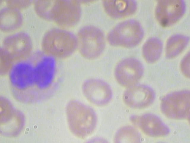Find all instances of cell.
I'll return each instance as SVG.
<instances>
[{"label":"cell","mask_w":190,"mask_h":143,"mask_svg":"<svg viewBox=\"0 0 190 143\" xmlns=\"http://www.w3.org/2000/svg\"><path fill=\"white\" fill-rule=\"evenodd\" d=\"M52 57H44L34 65L37 90L46 88L53 79L54 68V62Z\"/></svg>","instance_id":"cell-14"},{"label":"cell","mask_w":190,"mask_h":143,"mask_svg":"<svg viewBox=\"0 0 190 143\" xmlns=\"http://www.w3.org/2000/svg\"><path fill=\"white\" fill-rule=\"evenodd\" d=\"M180 69L183 74L190 77V54L188 53L183 58L180 63Z\"/></svg>","instance_id":"cell-22"},{"label":"cell","mask_w":190,"mask_h":143,"mask_svg":"<svg viewBox=\"0 0 190 143\" xmlns=\"http://www.w3.org/2000/svg\"><path fill=\"white\" fill-rule=\"evenodd\" d=\"M82 89L86 99L96 106H102L108 104L112 97V91L110 86L100 79L86 80L83 84Z\"/></svg>","instance_id":"cell-10"},{"label":"cell","mask_w":190,"mask_h":143,"mask_svg":"<svg viewBox=\"0 0 190 143\" xmlns=\"http://www.w3.org/2000/svg\"><path fill=\"white\" fill-rule=\"evenodd\" d=\"M32 2L28 0H7L5 3L6 5L21 11L29 7Z\"/></svg>","instance_id":"cell-21"},{"label":"cell","mask_w":190,"mask_h":143,"mask_svg":"<svg viewBox=\"0 0 190 143\" xmlns=\"http://www.w3.org/2000/svg\"><path fill=\"white\" fill-rule=\"evenodd\" d=\"M143 35V29L140 23L130 19L114 27L108 33L107 40L113 46L132 48L140 43Z\"/></svg>","instance_id":"cell-3"},{"label":"cell","mask_w":190,"mask_h":143,"mask_svg":"<svg viewBox=\"0 0 190 143\" xmlns=\"http://www.w3.org/2000/svg\"><path fill=\"white\" fill-rule=\"evenodd\" d=\"M189 38L187 36L175 34L167 40L165 47V55L169 59L174 58L181 53L188 45Z\"/></svg>","instance_id":"cell-17"},{"label":"cell","mask_w":190,"mask_h":143,"mask_svg":"<svg viewBox=\"0 0 190 143\" xmlns=\"http://www.w3.org/2000/svg\"><path fill=\"white\" fill-rule=\"evenodd\" d=\"M160 109L162 113L169 118L189 119V91H177L165 95L161 100Z\"/></svg>","instance_id":"cell-6"},{"label":"cell","mask_w":190,"mask_h":143,"mask_svg":"<svg viewBox=\"0 0 190 143\" xmlns=\"http://www.w3.org/2000/svg\"><path fill=\"white\" fill-rule=\"evenodd\" d=\"M132 122L144 133L150 136L160 137L165 136L170 132L168 127L157 115L147 113L131 117Z\"/></svg>","instance_id":"cell-13"},{"label":"cell","mask_w":190,"mask_h":143,"mask_svg":"<svg viewBox=\"0 0 190 143\" xmlns=\"http://www.w3.org/2000/svg\"><path fill=\"white\" fill-rule=\"evenodd\" d=\"M102 5L106 13L115 19L125 18L133 14L137 8V3L133 0H104Z\"/></svg>","instance_id":"cell-15"},{"label":"cell","mask_w":190,"mask_h":143,"mask_svg":"<svg viewBox=\"0 0 190 143\" xmlns=\"http://www.w3.org/2000/svg\"><path fill=\"white\" fill-rule=\"evenodd\" d=\"M161 41L156 37L148 39L144 44L142 49L143 58L147 62L154 63L159 58L162 50Z\"/></svg>","instance_id":"cell-18"},{"label":"cell","mask_w":190,"mask_h":143,"mask_svg":"<svg viewBox=\"0 0 190 143\" xmlns=\"http://www.w3.org/2000/svg\"><path fill=\"white\" fill-rule=\"evenodd\" d=\"M66 114L69 129L76 137L85 138L94 131L97 116L90 107L79 101L72 100L67 104Z\"/></svg>","instance_id":"cell-1"},{"label":"cell","mask_w":190,"mask_h":143,"mask_svg":"<svg viewBox=\"0 0 190 143\" xmlns=\"http://www.w3.org/2000/svg\"><path fill=\"white\" fill-rule=\"evenodd\" d=\"M14 61L1 48L0 50V73L2 75L9 73L14 64Z\"/></svg>","instance_id":"cell-20"},{"label":"cell","mask_w":190,"mask_h":143,"mask_svg":"<svg viewBox=\"0 0 190 143\" xmlns=\"http://www.w3.org/2000/svg\"><path fill=\"white\" fill-rule=\"evenodd\" d=\"M141 140V136L138 131L129 125L120 128L115 133L114 138L115 143H138Z\"/></svg>","instance_id":"cell-19"},{"label":"cell","mask_w":190,"mask_h":143,"mask_svg":"<svg viewBox=\"0 0 190 143\" xmlns=\"http://www.w3.org/2000/svg\"><path fill=\"white\" fill-rule=\"evenodd\" d=\"M23 16L20 10L6 5L0 10V29L5 33H13L21 27Z\"/></svg>","instance_id":"cell-16"},{"label":"cell","mask_w":190,"mask_h":143,"mask_svg":"<svg viewBox=\"0 0 190 143\" xmlns=\"http://www.w3.org/2000/svg\"><path fill=\"white\" fill-rule=\"evenodd\" d=\"M155 95L153 89L143 84H135L128 87L124 91L123 99L128 107L136 109H143L151 105Z\"/></svg>","instance_id":"cell-12"},{"label":"cell","mask_w":190,"mask_h":143,"mask_svg":"<svg viewBox=\"0 0 190 143\" xmlns=\"http://www.w3.org/2000/svg\"><path fill=\"white\" fill-rule=\"evenodd\" d=\"M0 129L5 136H16L23 129L24 118L22 113L15 109L10 102L0 98Z\"/></svg>","instance_id":"cell-8"},{"label":"cell","mask_w":190,"mask_h":143,"mask_svg":"<svg viewBox=\"0 0 190 143\" xmlns=\"http://www.w3.org/2000/svg\"><path fill=\"white\" fill-rule=\"evenodd\" d=\"M14 62L23 60L30 55L33 49L31 39L24 31L15 32L6 37L1 47Z\"/></svg>","instance_id":"cell-7"},{"label":"cell","mask_w":190,"mask_h":143,"mask_svg":"<svg viewBox=\"0 0 190 143\" xmlns=\"http://www.w3.org/2000/svg\"><path fill=\"white\" fill-rule=\"evenodd\" d=\"M78 47L81 55L84 58L93 60L99 57L105 46V40L102 31L92 25L81 28L77 37Z\"/></svg>","instance_id":"cell-4"},{"label":"cell","mask_w":190,"mask_h":143,"mask_svg":"<svg viewBox=\"0 0 190 143\" xmlns=\"http://www.w3.org/2000/svg\"><path fill=\"white\" fill-rule=\"evenodd\" d=\"M186 7L184 0L159 1L155 9V16L162 26H170L181 18L185 12Z\"/></svg>","instance_id":"cell-11"},{"label":"cell","mask_w":190,"mask_h":143,"mask_svg":"<svg viewBox=\"0 0 190 143\" xmlns=\"http://www.w3.org/2000/svg\"><path fill=\"white\" fill-rule=\"evenodd\" d=\"M44 52L53 58H66L72 55L78 47L77 37L72 32L60 28L50 29L44 34L41 41Z\"/></svg>","instance_id":"cell-2"},{"label":"cell","mask_w":190,"mask_h":143,"mask_svg":"<svg viewBox=\"0 0 190 143\" xmlns=\"http://www.w3.org/2000/svg\"><path fill=\"white\" fill-rule=\"evenodd\" d=\"M144 73L142 63L133 57L124 59L116 65L114 76L117 82L124 87H129L135 84L140 80Z\"/></svg>","instance_id":"cell-9"},{"label":"cell","mask_w":190,"mask_h":143,"mask_svg":"<svg viewBox=\"0 0 190 143\" xmlns=\"http://www.w3.org/2000/svg\"><path fill=\"white\" fill-rule=\"evenodd\" d=\"M81 15L79 1L53 0L48 21H53L61 27H72L78 23Z\"/></svg>","instance_id":"cell-5"}]
</instances>
